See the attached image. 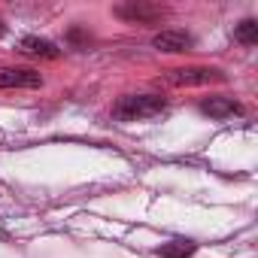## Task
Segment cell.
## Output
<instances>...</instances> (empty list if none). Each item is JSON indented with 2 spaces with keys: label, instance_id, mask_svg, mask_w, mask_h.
Wrapping results in <instances>:
<instances>
[{
  "label": "cell",
  "instance_id": "52a82bcc",
  "mask_svg": "<svg viewBox=\"0 0 258 258\" xmlns=\"http://www.w3.org/2000/svg\"><path fill=\"white\" fill-rule=\"evenodd\" d=\"M201 109H204L207 115H213V118H228V115H237V112H240V103L231 100V97H222V94H219V97L204 100Z\"/></svg>",
  "mask_w": 258,
  "mask_h": 258
},
{
  "label": "cell",
  "instance_id": "6da1fadb",
  "mask_svg": "<svg viewBox=\"0 0 258 258\" xmlns=\"http://www.w3.org/2000/svg\"><path fill=\"white\" fill-rule=\"evenodd\" d=\"M164 109V97L158 94H124L115 106L112 115L118 121H140V118H152Z\"/></svg>",
  "mask_w": 258,
  "mask_h": 258
},
{
  "label": "cell",
  "instance_id": "ba28073f",
  "mask_svg": "<svg viewBox=\"0 0 258 258\" xmlns=\"http://www.w3.org/2000/svg\"><path fill=\"white\" fill-rule=\"evenodd\" d=\"M195 249H198V243H191V240H182V237H179V240H170V243H164L158 252H161L164 258H188Z\"/></svg>",
  "mask_w": 258,
  "mask_h": 258
},
{
  "label": "cell",
  "instance_id": "30bf717a",
  "mask_svg": "<svg viewBox=\"0 0 258 258\" xmlns=\"http://www.w3.org/2000/svg\"><path fill=\"white\" fill-rule=\"evenodd\" d=\"M0 34H4V22H0Z\"/></svg>",
  "mask_w": 258,
  "mask_h": 258
},
{
  "label": "cell",
  "instance_id": "5b68a950",
  "mask_svg": "<svg viewBox=\"0 0 258 258\" xmlns=\"http://www.w3.org/2000/svg\"><path fill=\"white\" fill-rule=\"evenodd\" d=\"M19 52L28 55V58H49V61L61 55V49H58L55 43L43 40V37H22V40H19Z\"/></svg>",
  "mask_w": 258,
  "mask_h": 258
},
{
  "label": "cell",
  "instance_id": "277c9868",
  "mask_svg": "<svg viewBox=\"0 0 258 258\" xmlns=\"http://www.w3.org/2000/svg\"><path fill=\"white\" fill-rule=\"evenodd\" d=\"M152 46H155L158 52L179 55V52H188V49H191V37L182 34V31H161V34L152 40Z\"/></svg>",
  "mask_w": 258,
  "mask_h": 258
},
{
  "label": "cell",
  "instance_id": "7a4b0ae2",
  "mask_svg": "<svg viewBox=\"0 0 258 258\" xmlns=\"http://www.w3.org/2000/svg\"><path fill=\"white\" fill-rule=\"evenodd\" d=\"M219 79H225V76L210 67H179V70L167 73L170 85H207V82H219Z\"/></svg>",
  "mask_w": 258,
  "mask_h": 258
},
{
  "label": "cell",
  "instance_id": "9c48e42d",
  "mask_svg": "<svg viewBox=\"0 0 258 258\" xmlns=\"http://www.w3.org/2000/svg\"><path fill=\"white\" fill-rule=\"evenodd\" d=\"M234 40L243 43V46H255V43H258V22H252V19L240 22L237 31H234Z\"/></svg>",
  "mask_w": 258,
  "mask_h": 258
},
{
  "label": "cell",
  "instance_id": "8992f818",
  "mask_svg": "<svg viewBox=\"0 0 258 258\" xmlns=\"http://www.w3.org/2000/svg\"><path fill=\"white\" fill-rule=\"evenodd\" d=\"M118 19L124 22H137V25H152L161 19V7H143V4H131V7H118L115 10Z\"/></svg>",
  "mask_w": 258,
  "mask_h": 258
},
{
  "label": "cell",
  "instance_id": "3957f363",
  "mask_svg": "<svg viewBox=\"0 0 258 258\" xmlns=\"http://www.w3.org/2000/svg\"><path fill=\"white\" fill-rule=\"evenodd\" d=\"M43 76L28 67H0V88H40Z\"/></svg>",
  "mask_w": 258,
  "mask_h": 258
}]
</instances>
